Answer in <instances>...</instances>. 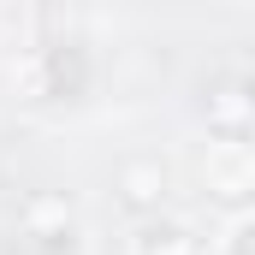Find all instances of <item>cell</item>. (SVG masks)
<instances>
[{"label": "cell", "instance_id": "cell-2", "mask_svg": "<svg viewBox=\"0 0 255 255\" xmlns=\"http://www.w3.org/2000/svg\"><path fill=\"white\" fill-rule=\"evenodd\" d=\"M125 184H130V190H125L130 208H148V202H160V196H166V172H160V166H136Z\"/></svg>", "mask_w": 255, "mask_h": 255}, {"label": "cell", "instance_id": "cell-3", "mask_svg": "<svg viewBox=\"0 0 255 255\" xmlns=\"http://www.w3.org/2000/svg\"><path fill=\"white\" fill-rule=\"evenodd\" d=\"M142 255H196V244L178 226H154V232H142Z\"/></svg>", "mask_w": 255, "mask_h": 255}, {"label": "cell", "instance_id": "cell-4", "mask_svg": "<svg viewBox=\"0 0 255 255\" xmlns=\"http://www.w3.org/2000/svg\"><path fill=\"white\" fill-rule=\"evenodd\" d=\"M250 244H255V226H250V220H238V226H232V250H226V255H250Z\"/></svg>", "mask_w": 255, "mask_h": 255}, {"label": "cell", "instance_id": "cell-1", "mask_svg": "<svg viewBox=\"0 0 255 255\" xmlns=\"http://www.w3.org/2000/svg\"><path fill=\"white\" fill-rule=\"evenodd\" d=\"M89 89V48L77 36H60L36 54V95L48 101H77Z\"/></svg>", "mask_w": 255, "mask_h": 255}]
</instances>
